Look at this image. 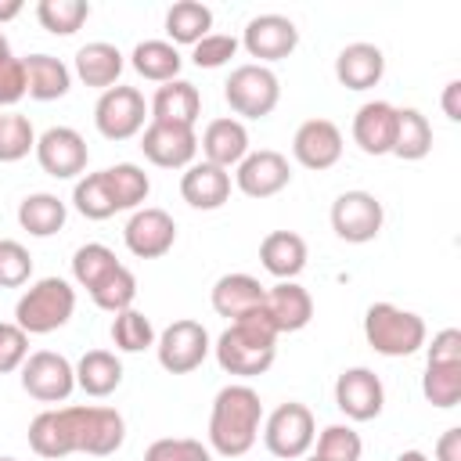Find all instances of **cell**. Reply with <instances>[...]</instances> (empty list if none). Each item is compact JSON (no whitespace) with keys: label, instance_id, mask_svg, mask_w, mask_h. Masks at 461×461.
Here are the masks:
<instances>
[{"label":"cell","instance_id":"cell-2","mask_svg":"<svg viewBox=\"0 0 461 461\" xmlns=\"http://www.w3.org/2000/svg\"><path fill=\"white\" fill-rule=\"evenodd\" d=\"M216 353V364L227 371V375H238V378H256L263 375L274 357H277V331L270 328L267 313L256 310L241 321H230L223 328V335L216 339L212 346Z\"/></svg>","mask_w":461,"mask_h":461},{"label":"cell","instance_id":"cell-20","mask_svg":"<svg viewBox=\"0 0 461 461\" xmlns=\"http://www.w3.org/2000/svg\"><path fill=\"white\" fill-rule=\"evenodd\" d=\"M29 447L40 457H50V461L76 454V414H72V407L40 411L29 421Z\"/></svg>","mask_w":461,"mask_h":461},{"label":"cell","instance_id":"cell-32","mask_svg":"<svg viewBox=\"0 0 461 461\" xmlns=\"http://www.w3.org/2000/svg\"><path fill=\"white\" fill-rule=\"evenodd\" d=\"M130 65L137 76H144L151 83H169V79H180L184 58L169 40H140L130 54Z\"/></svg>","mask_w":461,"mask_h":461},{"label":"cell","instance_id":"cell-55","mask_svg":"<svg viewBox=\"0 0 461 461\" xmlns=\"http://www.w3.org/2000/svg\"><path fill=\"white\" fill-rule=\"evenodd\" d=\"M0 461H18V457H0Z\"/></svg>","mask_w":461,"mask_h":461},{"label":"cell","instance_id":"cell-35","mask_svg":"<svg viewBox=\"0 0 461 461\" xmlns=\"http://www.w3.org/2000/svg\"><path fill=\"white\" fill-rule=\"evenodd\" d=\"M104 180H108L115 212H122V209H133V212H137V209L144 205L148 191H151L148 173H144L140 166H133V162H115V166H108V169H104Z\"/></svg>","mask_w":461,"mask_h":461},{"label":"cell","instance_id":"cell-56","mask_svg":"<svg viewBox=\"0 0 461 461\" xmlns=\"http://www.w3.org/2000/svg\"><path fill=\"white\" fill-rule=\"evenodd\" d=\"M306 461H317V457H306Z\"/></svg>","mask_w":461,"mask_h":461},{"label":"cell","instance_id":"cell-24","mask_svg":"<svg viewBox=\"0 0 461 461\" xmlns=\"http://www.w3.org/2000/svg\"><path fill=\"white\" fill-rule=\"evenodd\" d=\"M385 76V54L375 43H346L335 58V79L346 90H371Z\"/></svg>","mask_w":461,"mask_h":461},{"label":"cell","instance_id":"cell-1","mask_svg":"<svg viewBox=\"0 0 461 461\" xmlns=\"http://www.w3.org/2000/svg\"><path fill=\"white\" fill-rule=\"evenodd\" d=\"M263 429V400L252 385L230 382L212 396L209 411V447L220 457H241L256 447Z\"/></svg>","mask_w":461,"mask_h":461},{"label":"cell","instance_id":"cell-27","mask_svg":"<svg viewBox=\"0 0 461 461\" xmlns=\"http://www.w3.org/2000/svg\"><path fill=\"white\" fill-rule=\"evenodd\" d=\"M259 263L277 281H295L306 270V241L295 230H270L259 241Z\"/></svg>","mask_w":461,"mask_h":461},{"label":"cell","instance_id":"cell-48","mask_svg":"<svg viewBox=\"0 0 461 461\" xmlns=\"http://www.w3.org/2000/svg\"><path fill=\"white\" fill-rule=\"evenodd\" d=\"M25 97V65L11 50L0 54V108H11Z\"/></svg>","mask_w":461,"mask_h":461},{"label":"cell","instance_id":"cell-39","mask_svg":"<svg viewBox=\"0 0 461 461\" xmlns=\"http://www.w3.org/2000/svg\"><path fill=\"white\" fill-rule=\"evenodd\" d=\"M72 205H76V212L86 216V220H108V216H115V202H112L104 169H101V173H86V176L76 180V187H72Z\"/></svg>","mask_w":461,"mask_h":461},{"label":"cell","instance_id":"cell-41","mask_svg":"<svg viewBox=\"0 0 461 461\" xmlns=\"http://www.w3.org/2000/svg\"><path fill=\"white\" fill-rule=\"evenodd\" d=\"M36 151V130L22 112H0V162H22Z\"/></svg>","mask_w":461,"mask_h":461},{"label":"cell","instance_id":"cell-26","mask_svg":"<svg viewBox=\"0 0 461 461\" xmlns=\"http://www.w3.org/2000/svg\"><path fill=\"white\" fill-rule=\"evenodd\" d=\"M198 148H202L205 162H212L220 169H230L249 155V130H245L241 119H230V115L227 119H212L205 126Z\"/></svg>","mask_w":461,"mask_h":461},{"label":"cell","instance_id":"cell-19","mask_svg":"<svg viewBox=\"0 0 461 461\" xmlns=\"http://www.w3.org/2000/svg\"><path fill=\"white\" fill-rule=\"evenodd\" d=\"M263 313H267V321L277 335L303 331L313 321V299L299 281H277L274 288H267Z\"/></svg>","mask_w":461,"mask_h":461},{"label":"cell","instance_id":"cell-37","mask_svg":"<svg viewBox=\"0 0 461 461\" xmlns=\"http://www.w3.org/2000/svg\"><path fill=\"white\" fill-rule=\"evenodd\" d=\"M86 18H90V4L86 0H40L36 4V22L50 36H72V32L83 29Z\"/></svg>","mask_w":461,"mask_h":461},{"label":"cell","instance_id":"cell-53","mask_svg":"<svg viewBox=\"0 0 461 461\" xmlns=\"http://www.w3.org/2000/svg\"><path fill=\"white\" fill-rule=\"evenodd\" d=\"M396 461H429V457H425L421 450H403V454H400Z\"/></svg>","mask_w":461,"mask_h":461},{"label":"cell","instance_id":"cell-16","mask_svg":"<svg viewBox=\"0 0 461 461\" xmlns=\"http://www.w3.org/2000/svg\"><path fill=\"white\" fill-rule=\"evenodd\" d=\"M234 184L241 194L249 198H274L277 191H285L292 184V166L281 151L274 148H259V151H249L238 169H234Z\"/></svg>","mask_w":461,"mask_h":461},{"label":"cell","instance_id":"cell-10","mask_svg":"<svg viewBox=\"0 0 461 461\" xmlns=\"http://www.w3.org/2000/svg\"><path fill=\"white\" fill-rule=\"evenodd\" d=\"M212 342H209V331L198 324V321H173L158 339H155V353H158V364L169 371V375H187L194 367H202V360L209 357Z\"/></svg>","mask_w":461,"mask_h":461},{"label":"cell","instance_id":"cell-38","mask_svg":"<svg viewBox=\"0 0 461 461\" xmlns=\"http://www.w3.org/2000/svg\"><path fill=\"white\" fill-rule=\"evenodd\" d=\"M421 393L439 411L457 407V400H461V360H454V364H425Z\"/></svg>","mask_w":461,"mask_h":461},{"label":"cell","instance_id":"cell-3","mask_svg":"<svg viewBox=\"0 0 461 461\" xmlns=\"http://www.w3.org/2000/svg\"><path fill=\"white\" fill-rule=\"evenodd\" d=\"M76 313V288L65 277H40L25 288L14 306V324L25 335H50L65 328Z\"/></svg>","mask_w":461,"mask_h":461},{"label":"cell","instance_id":"cell-17","mask_svg":"<svg viewBox=\"0 0 461 461\" xmlns=\"http://www.w3.org/2000/svg\"><path fill=\"white\" fill-rule=\"evenodd\" d=\"M122 241L126 249L137 256V259H158L173 249L176 241V223L166 209H155V205H144L137 209L126 227H122Z\"/></svg>","mask_w":461,"mask_h":461},{"label":"cell","instance_id":"cell-52","mask_svg":"<svg viewBox=\"0 0 461 461\" xmlns=\"http://www.w3.org/2000/svg\"><path fill=\"white\" fill-rule=\"evenodd\" d=\"M18 14H22V0H4L0 4V25L11 22V18H18Z\"/></svg>","mask_w":461,"mask_h":461},{"label":"cell","instance_id":"cell-46","mask_svg":"<svg viewBox=\"0 0 461 461\" xmlns=\"http://www.w3.org/2000/svg\"><path fill=\"white\" fill-rule=\"evenodd\" d=\"M238 40L234 36H227V32H209V36H202L194 47H191V61L198 65V68H220V65H227L234 54H238Z\"/></svg>","mask_w":461,"mask_h":461},{"label":"cell","instance_id":"cell-11","mask_svg":"<svg viewBox=\"0 0 461 461\" xmlns=\"http://www.w3.org/2000/svg\"><path fill=\"white\" fill-rule=\"evenodd\" d=\"M36 162L47 176L54 180H72L86 169L90 162V151H86V140L79 130L72 126H50L36 137Z\"/></svg>","mask_w":461,"mask_h":461},{"label":"cell","instance_id":"cell-47","mask_svg":"<svg viewBox=\"0 0 461 461\" xmlns=\"http://www.w3.org/2000/svg\"><path fill=\"white\" fill-rule=\"evenodd\" d=\"M29 357V335L14 321H0V375H11Z\"/></svg>","mask_w":461,"mask_h":461},{"label":"cell","instance_id":"cell-4","mask_svg":"<svg viewBox=\"0 0 461 461\" xmlns=\"http://www.w3.org/2000/svg\"><path fill=\"white\" fill-rule=\"evenodd\" d=\"M364 339L382 357H411L425 346V321L396 303H371L364 310Z\"/></svg>","mask_w":461,"mask_h":461},{"label":"cell","instance_id":"cell-44","mask_svg":"<svg viewBox=\"0 0 461 461\" xmlns=\"http://www.w3.org/2000/svg\"><path fill=\"white\" fill-rule=\"evenodd\" d=\"M144 461H212V450L191 436H166L144 450Z\"/></svg>","mask_w":461,"mask_h":461},{"label":"cell","instance_id":"cell-54","mask_svg":"<svg viewBox=\"0 0 461 461\" xmlns=\"http://www.w3.org/2000/svg\"><path fill=\"white\" fill-rule=\"evenodd\" d=\"M0 54H7V36L0 32Z\"/></svg>","mask_w":461,"mask_h":461},{"label":"cell","instance_id":"cell-40","mask_svg":"<svg viewBox=\"0 0 461 461\" xmlns=\"http://www.w3.org/2000/svg\"><path fill=\"white\" fill-rule=\"evenodd\" d=\"M90 299H94L97 310H108V313H122V310H130L133 299H137V277H133V270L119 263V267H115V270L90 292Z\"/></svg>","mask_w":461,"mask_h":461},{"label":"cell","instance_id":"cell-7","mask_svg":"<svg viewBox=\"0 0 461 461\" xmlns=\"http://www.w3.org/2000/svg\"><path fill=\"white\" fill-rule=\"evenodd\" d=\"M148 101L137 86H112L94 104V126L104 140H130L144 130Z\"/></svg>","mask_w":461,"mask_h":461},{"label":"cell","instance_id":"cell-28","mask_svg":"<svg viewBox=\"0 0 461 461\" xmlns=\"http://www.w3.org/2000/svg\"><path fill=\"white\" fill-rule=\"evenodd\" d=\"M122 50L115 43H104V40H94L86 47L76 50V76L86 83V86H97L101 94L119 86V76H122Z\"/></svg>","mask_w":461,"mask_h":461},{"label":"cell","instance_id":"cell-34","mask_svg":"<svg viewBox=\"0 0 461 461\" xmlns=\"http://www.w3.org/2000/svg\"><path fill=\"white\" fill-rule=\"evenodd\" d=\"M432 151V126L418 108H396V140L393 155L403 162H418Z\"/></svg>","mask_w":461,"mask_h":461},{"label":"cell","instance_id":"cell-14","mask_svg":"<svg viewBox=\"0 0 461 461\" xmlns=\"http://www.w3.org/2000/svg\"><path fill=\"white\" fill-rule=\"evenodd\" d=\"M335 407L349 421H371L385 407V385L371 367H346L335 378Z\"/></svg>","mask_w":461,"mask_h":461},{"label":"cell","instance_id":"cell-51","mask_svg":"<svg viewBox=\"0 0 461 461\" xmlns=\"http://www.w3.org/2000/svg\"><path fill=\"white\" fill-rule=\"evenodd\" d=\"M443 115L450 122H461V79H450L443 86Z\"/></svg>","mask_w":461,"mask_h":461},{"label":"cell","instance_id":"cell-42","mask_svg":"<svg viewBox=\"0 0 461 461\" xmlns=\"http://www.w3.org/2000/svg\"><path fill=\"white\" fill-rule=\"evenodd\" d=\"M112 342L122 353H144L148 346H155V328L140 310L130 306L112 317Z\"/></svg>","mask_w":461,"mask_h":461},{"label":"cell","instance_id":"cell-36","mask_svg":"<svg viewBox=\"0 0 461 461\" xmlns=\"http://www.w3.org/2000/svg\"><path fill=\"white\" fill-rule=\"evenodd\" d=\"M115 267H119L115 252H112L108 245H101V241H86V245H79V249L72 252V277H76V285L86 288V292H94Z\"/></svg>","mask_w":461,"mask_h":461},{"label":"cell","instance_id":"cell-23","mask_svg":"<svg viewBox=\"0 0 461 461\" xmlns=\"http://www.w3.org/2000/svg\"><path fill=\"white\" fill-rule=\"evenodd\" d=\"M263 299H267V288L252 274H223L209 292L212 310L227 321H241V317L263 310Z\"/></svg>","mask_w":461,"mask_h":461},{"label":"cell","instance_id":"cell-8","mask_svg":"<svg viewBox=\"0 0 461 461\" xmlns=\"http://www.w3.org/2000/svg\"><path fill=\"white\" fill-rule=\"evenodd\" d=\"M385 209L371 191H342L331 202V230L349 245H367L378 238Z\"/></svg>","mask_w":461,"mask_h":461},{"label":"cell","instance_id":"cell-33","mask_svg":"<svg viewBox=\"0 0 461 461\" xmlns=\"http://www.w3.org/2000/svg\"><path fill=\"white\" fill-rule=\"evenodd\" d=\"M212 29V11L198 0H176L169 11H166V36L169 43H184V47H194L202 36H209Z\"/></svg>","mask_w":461,"mask_h":461},{"label":"cell","instance_id":"cell-21","mask_svg":"<svg viewBox=\"0 0 461 461\" xmlns=\"http://www.w3.org/2000/svg\"><path fill=\"white\" fill-rule=\"evenodd\" d=\"M353 140L364 155H393L396 140V104L389 101H367L353 115Z\"/></svg>","mask_w":461,"mask_h":461},{"label":"cell","instance_id":"cell-6","mask_svg":"<svg viewBox=\"0 0 461 461\" xmlns=\"http://www.w3.org/2000/svg\"><path fill=\"white\" fill-rule=\"evenodd\" d=\"M223 97H227L234 115H241V119H267L277 108V101H281V83H277V76L267 65L249 61V65H238L227 76Z\"/></svg>","mask_w":461,"mask_h":461},{"label":"cell","instance_id":"cell-50","mask_svg":"<svg viewBox=\"0 0 461 461\" xmlns=\"http://www.w3.org/2000/svg\"><path fill=\"white\" fill-rule=\"evenodd\" d=\"M436 461H461V429L457 425H450L436 439Z\"/></svg>","mask_w":461,"mask_h":461},{"label":"cell","instance_id":"cell-43","mask_svg":"<svg viewBox=\"0 0 461 461\" xmlns=\"http://www.w3.org/2000/svg\"><path fill=\"white\" fill-rule=\"evenodd\" d=\"M317 461H360L364 454V443H360V432L349 429V425H328L317 439Z\"/></svg>","mask_w":461,"mask_h":461},{"label":"cell","instance_id":"cell-5","mask_svg":"<svg viewBox=\"0 0 461 461\" xmlns=\"http://www.w3.org/2000/svg\"><path fill=\"white\" fill-rule=\"evenodd\" d=\"M317 439V421H313V411L299 400H288L281 407H274L267 418H263V443L274 457L281 461H299L306 457V450L313 447Z\"/></svg>","mask_w":461,"mask_h":461},{"label":"cell","instance_id":"cell-9","mask_svg":"<svg viewBox=\"0 0 461 461\" xmlns=\"http://www.w3.org/2000/svg\"><path fill=\"white\" fill-rule=\"evenodd\" d=\"M18 371H22V389L40 403H65L76 389V367L54 349L29 353Z\"/></svg>","mask_w":461,"mask_h":461},{"label":"cell","instance_id":"cell-29","mask_svg":"<svg viewBox=\"0 0 461 461\" xmlns=\"http://www.w3.org/2000/svg\"><path fill=\"white\" fill-rule=\"evenodd\" d=\"M22 65H25V94L32 101H58L72 90V72L61 58L29 54V58H22Z\"/></svg>","mask_w":461,"mask_h":461},{"label":"cell","instance_id":"cell-13","mask_svg":"<svg viewBox=\"0 0 461 461\" xmlns=\"http://www.w3.org/2000/svg\"><path fill=\"white\" fill-rule=\"evenodd\" d=\"M140 151L151 166L158 169H187L198 155V137L194 126H176V122H148L140 130Z\"/></svg>","mask_w":461,"mask_h":461},{"label":"cell","instance_id":"cell-12","mask_svg":"<svg viewBox=\"0 0 461 461\" xmlns=\"http://www.w3.org/2000/svg\"><path fill=\"white\" fill-rule=\"evenodd\" d=\"M76 414V454H90V457H108L122 447L126 439V421L115 407H72Z\"/></svg>","mask_w":461,"mask_h":461},{"label":"cell","instance_id":"cell-45","mask_svg":"<svg viewBox=\"0 0 461 461\" xmlns=\"http://www.w3.org/2000/svg\"><path fill=\"white\" fill-rule=\"evenodd\" d=\"M32 277V256L22 241L0 238V288H22Z\"/></svg>","mask_w":461,"mask_h":461},{"label":"cell","instance_id":"cell-15","mask_svg":"<svg viewBox=\"0 0 461 461\" xmlns=\"http://www.w3.org/2000/svg\"><path fill=\"white\" fill-rule=\"evenodd\" d=\"M238 43L249 50V58H259L256 65H270V61L288 58L299 47V29L285 14H256L249 18Z\"/></svg>","mask_w":461,"mask_h":461},{"label":"cell","instance_id":"cell-22","mask_svg":"<svg viewBox=\"0 0 461 461\" xmlns=\"http://www.w3.org/2000/svg\"><path fill=\"white\" fill-rule=\"evenodd\" d=\"M180 198L191 205V209H202V212H212V209H223L227 198H230V173L212 166V162H191L180 176Z\"/></svg>","mask_w":461,"mask_h":461},{"label":"cell","instance_id":"cell-49","mask_svg":"<svg viewBox=\"0 0 461 461\" xmlns=\"http://www.w3.org/2000/svg\"><path fill=\"white\" fill-rule=\"evenodd\" d=\"M454 360H461V331L457 328H443V331L432 335L425 364H454Z\"/></svg>","mask_w":461,"mask_h":461},{"label":"cell","instance_id":"cell-25","mask_svg":"<svg viewBox=\"0 0 461 461\" xmlns=\"http://www.w3.org/2000/svg\"><path fill=\"white\" fill-rule=\"evenodd\" d=\"M148 115L151 122H176V126H194V119L202 115V94L194 83L187 79H169L155 90V97L148 101Z\"/></svg>","mask_w":461,"mask_h":461},{"label":"cell","instance_id":"cell-30","mask_svg":"<svg viewBox=\"0 0 461 461\" xmlns=\"http://www.w3.org/2000/svg\"><path fill=\"white\" fill-rule=\"evenodd\" d=\"M76 385L86 396H112L122 385V360L108 349H86L76 364Z\"/></svg>","mask_w":461,"mask_h":461},{"label":"cell","instance_id":"cell-31","mask_svg":"<svg viewBox=\"0 0 461 461\" xmlns=\"http://www.w3.org/2000/svg\"><path fill=\"white\" fill-rule=\"evenodd\" d=\"M65 220H68V205H65L58 194H50V191H36V194H25V198L18 202V223H22V230H29L32 238H50V234H58V230L65 227Z\"/></svg>","mask_w":461,"mask_h":461},{"label":"cell","instance_id":"cell-18","mask_svg":"<svg viewBox=\"0 0 461 461\" xmlns=\"http://www.w3.org/2000/svg\"><path fill=\"white\" fill-rule=\"evenodd\" d=\"M292 155L303 169H331L342 158V130L331 119H306L292 137Z\"/></svg>","mask_w":461,"mask_h":461}]
</instances>
